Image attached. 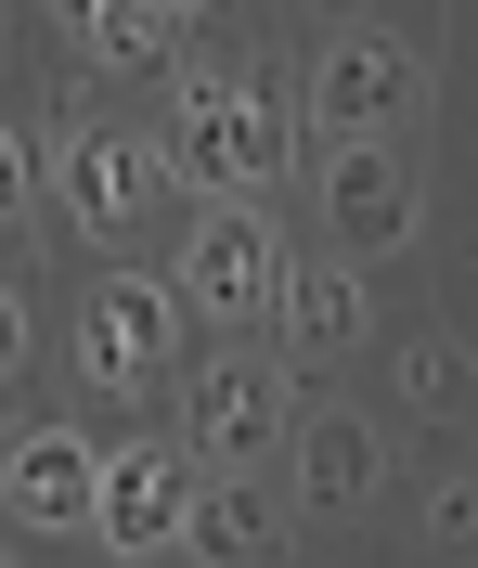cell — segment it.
Returning <instances> with one entry per match:
<instances>
[{"label":"cell","instance_id":"cell-1","mask_svg":"<svg viewBox=\"0 0 478 568\" xmlns=\"http://www.w3.org/2000/svg\"><path fill=\"white\" fill-rule=\"evenodd\" d=\"M169 169H182V181H207V194H233V181H272V169H285V78H272V65L182 78Z\"/></svg>","mask_w":478,"mask_h":568},{"label":"cell","instance_id":"cell-2","mask_svg":"<svg viewBox=\"0 0 478 568\" xmlns=\"http://www.w3.org/2000/svg\"><path fill=\"white\" fill-rule=\"evenodd\" d=\"M182 297H194L207 323H258L272 297H285V246H272V220H258L246 194H207V207H194Z\"/></svg>","mask_w":478,"mask_h":568},{"label":"cell","instance_id":"cell-3","mask_svg":"<svg viewBox=\"0 0 478 568\" xmlns=\"http://www.w3.org/2000/svg\"><path fill=\"white\" fill-rule=\"evenodd\" d=\"M169 349H182V323H169V297H155L143 272H104L78 297V375L104 400H143L155 375H169Z\"/></svg>","mask_w":478,"mask_h":568},{"label":"cell","instance_id":"cell-4","mask_svg":"<svg viewBox=\"0 0 478 568\" xmlns=\"http://www.w3.org/2000/svg\"><path fill=\"white\" fill-rule=\"evenodd\" d=\"M194 478H207L194 453H169V439H130V453H104V504H91V530H104L116 556H182Z\"/></svg>","mask_w":478,"mask_h":568},{"label":"cell","instance_id":"cell-5","mask_svg":"<svg viewBox=\"0 0 478 568\" xmlns=\"http://www.w3.org/2000/svg\"><path fill=\"white\" fill-rule=\"evenodd\" d=\"M311 116L336 142H388V116H414V52L401 39H336L311 65Z\"/></svg>","mask_w":478,"mask_h":568},{"label":"cell","instance_id":"cell-6","mask_svg":"<svg viewBox=\"0 0 478 568\" xmlns=\"http://www.w3.org/2000/svg\"><path fill=\"white\" fill-rule=\"evenodd\" d=\"M324 220H336V246H349V258L414 246V169L388 155V142H336V169H324Z\"/></svg>","mask_w":478,"mask_h":568},{"label":"cell","instance_id":"cell-7","mask_svg":"<svg viewBox=\"0 0 478 568\" xmlns=\"http://www.w3.org/2000/svg\"><path fill=\"white\" fill-rule=\"evenodd\" d=\"M52 194H65L78 233H130V220L155 207V155L130 130H65V155H52Z\"/></svg>","mask_w":478,"mask_h":568},{"label":"cell","instance_id":"cell-8","mask_svg":"<svg viewBox=\"0 0 478 568\" xmlns=\"http://www.w3.org/2000/svg\"><path fill=\"white\" fill-rule=\"evenodd\" d=\"M0 491H13V517H27V530H91V504H104V453H91L78 426H27Z\"/></svg>","mask_w":478,"mask_h":568},{"label":"cell","instance_id":"cell-9","mask_svg":"<svg viewBox=\"0 0 478 568\" xmlns=\"http://www.w3.org/2000/svg\"><path fill=\"white\" fill-rule=\"evenodd\" d=\"M285 439V375L272 362H207L194 388V465H258Z\"/></svg>","mask_w":478,"mask_h":568},{"label":"cell","instance_id":"cell-10","mask_svg":"<svg viewBox=\"0 0 478 568\" xmlns=\"http://www.w3.org/2000/svg\"><path fill=\"white\" fill-rule=\"evenodd\" d=\"M182 556H207V568H272V556H285V504L246 491V465H207V478H194V517H182Z\"/></svg>","mask_w":478,"mask_h":568},{"label":"cell","instance_id":"cell-11","mask_svg":"<svg viewBox=\"0 0 478 568\" xmlns=\"http://www.w3.org/2000/svg\"><path fill=\"white\" fill-rule=\"evenodd\" d=\"M285 453H297V491L324 504V517L375 504V478H388V453H375V426H363V414H311V426H285Z\"/></svg>","mask_w":478,"mask_h":568},{"label":"cell","instance_id":"cell-12","mask_svg":"<svg viewBox=\"0 0 478 568\" xmlns=\"http://www.w3.org/2000/svg\"><path fill=\"white\" fill-rule=\"evenodd\" d=\"M272 323H285V349H297V362H336L349 336H363V284H349V272H285Z\"/></svg>","mask_w":478,"mask_h":568},{"label":"cell","instance_id":"cell-13","mask_svg":"<svg viewBox=\"0 0 478 568\" xmlns=\"http://www.w3.org/2000/svg\"><path fill=\"white\" fill-rule=\"evenodd\" d=\"M52 13H65L78 52H116V65H155L169 52V13L155 0H52Z\"/></svg>","mask_w":478,"mask_h":568},{"label":"cell","instance_id":"cell-14","mask_svg":"<svg viewBox=\"0 0 478 568\" xmlns=\"http://www.w3.org/2000/svg\"><path fill=\"white\" fill-rule=\"evenodd\" d=\"M401 400H414V414H440V426H466V414H478V362L452 349V336H401Z\"/></svg>","mask_w":478,"mask_h":568},{"label":"cell","instance_id":"cell-15","mask_svg":"<svg viewBox=\"0 0 478 568\" xmlns=\"http://www.w3.org/2000/svg\"><path fill=\"white\" fill-rule=\"evenodd\" d=\"M427 542H440V556H478V478H440V504H427Z\"/></svg>","mask_w":478,"mask_h":568},{"label":"cell","instance_id":"cell-16","mask_svg":"<svg viewBox=\"0 0 478 568\" xmlns=\"http://www.w3.org/2000/svg\"><path fill=\"white\" fill-rule=\"evenodd\" d=\"M27 362V311H13V284H0V375Z\"/></svg>","mask_w":478,"mask_h":568},{"label":"cell","instance_id":"cell-17","mask_svg":"<svg viewBox=\"0 0 478 568\" xmlns=\"http://www.w3.org/2000/svg\"><path fill=\"white\" fill-rule=\"evenodd\" d=\"M13 194H27V169H13V142H0V220H13Z\"/></svg>","mask_w":478,"mask_h":568},{"label":"cell","instance_id":"cell-18","mask_svg":"<svg viewBox=\"0 0 478 568\" xmlns=\"http://www.w3.org/2000/svg\"><path fill=\"white\" fill-rule=\"evenodd\" d=\"M155 13H169V27H182V13H207V0H155Z\"/></svg>","mask_w":478,"mask_h":568},{"label":"cell","instance_id":"cell-19","mask_svg":"<svg viewBox=\"0 0 478 568\" xmlns=\"http://www.w3.org/2000/svg\"><path fill=\"white\" fill-rule=\"evenodd\" d=\"M0 568H13V556H0Z\"/></svg>","mask_w":478,"mask_h":568}]
</instances>
